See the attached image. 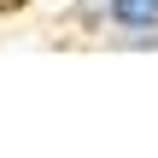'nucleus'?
Returning a JSON list of instances; mask_svg holds the SVG:
<instances>
[{
	"instance_id": "obj_1",
	"label": "nucleus",
	"mask_w": 158,
	"mask_h": 158,
	"mask_svg": "<svg viewBox=\"0 0 158 158\" xmlns=\"http://www.w3.org/2000/svg\"><path fill=\"white\" fill-rule=\"evenodd\" d=\"M111 47L123 53H158V0H100Z\"/></svg>"
}]
</instances>
